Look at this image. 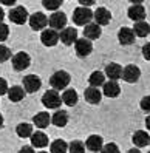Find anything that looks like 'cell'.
Returning <instances> with one entry per match:
<instances>
[{
    "label": "cell",
    "instance_id": "6da1fadb",
    "mask_svg": "<svg viewBox=\"0 0 150 153\" xmlns=\"http://www.w3.org/2000/svg\"><path fill=\"white\" fill-rule=\"evenodd\" d=\"M70 80H71V77H70V74L67 71L59 70L50 77V85L53 87V90H56V91L57 90H65L70 84Z\"/></svg>",
    "mask_w": 150,
    "mask_h": 153
},
{
    "label": "cell",
    "instance_id": "7a4b0ae2",
    "mask_svg": "<svg viewBox=\"0 0 150 153\" xmlns=\"http://www.w3.org/2000/svg\"><path fill=\"white\" fill-rule=\"evenodd\" d=\"M93 20V11L90 8H84V6H79L74 10L73 13V22L79 26H85Z\"/></svg>",
    "mask_w": 150,
    "mask_h": 153
},
{
    "label": "cell",
    "instance_id": "3957f363",
    "mask_svg": "<svg viewBox=\"0 0 150 153\" xmlns=\"http://www.w3.org/2000/svg\"><path fill=\"white\" fill-rule=\"evenodd\" d=\"M42 104L51 110H57L62 105V97L56 91V90H48V91L42 96Z\"/></svg>",
    "mask_w": 150,
    "mask_h": 153
},
{
    "label": "cell",
    "instance_id": "277c9868",
    "mask_svg": "<svg viewBox=\"0 0 150 153\" xmlns=\"http://www.w3.org/2000/svg\"><path fill=\"white\" fill-rule=\"evenodd\" d=\"M31 64V57L28 53H25V51H20V53H17V54L13 56V67L16 71H23L30 67Z\"/></svg>",
    "mask_w": 150,
    "mask_h": 153
},
{
    "label": "cell",
    "instance_id": "5b68a950",
    "mask_svg": "<svg viewBox=\"0 0 150 153\" xmlns=\"http://www.w3.org/2000/svg\"><path fill=\"white\" fill-rule=\"evenodd\" d=\"M10 20L16 25H23L26 20L30 19V16H28V11H26V8L23 6H16L13 8V10L10 11Z\"/></svg>",
    "mask_w": 150,
    "mask_h": 153
},
{
    "label": "cell",
    "instance_id": "8992f818",
    "mask_svg": "<svg viewBox=\"0 0 150 153\" xmlns=\"http://www.w3.org/2000/svg\"><path fill=\"white\" fill-rule=\"evenodd\" d=\"M22 84H23V90L26 93H36L42 85V80L36 74H28L22 79Z\"/></svg>",
    "mask_w": 150,
    "mask_h": 153
},
{
    "label": "cell",
    "instance_id": "52a82bcc",
    "mask_svg": "<svg viewBox=\"0 0 150 153\" xmlns=\"http://www.w3.org/2000/svg\"><path fill=\"white\" fill-rule=\"evenodd\" d=\"M74 48H76V54L79 57H87L91 54L93 51V43L88 40V39H77L74 42Z\"/></svg>",
    "mask_w": 150,
    "mask_h": 153
},
{
    "label": "cell",
    "instance_id": "ba28073f",
    "mask_svg": "<svg viewBox=\"0 0 150 153\" xmlns=\"http://www.w3.org/2000/svg\"><path fill=\"white\" fill-rule=\"evenodd\" d=\"M28 22H30L31 30H34V31L43 30L48 25V19H47V16L43 14V13H34V14H31Z\"/></svg>",
    "mask_w": 150,
    "mask_h": 153
},
{
    "label": "cell",
    "instance_id": "9c48e42d",
    "mask_svg": "<svg viewBox=\"0 0 150 153\" xmlns=\"http://www.w3.org/2000/svg\"><path fill=\"white\" fill-rule=\"evenodd\" d=\"M48 25L51 26V30H62V28H65V25H67V16L62 11H54V13L50 16Z\"/></svg>",
    "mask_w": 150,
    "mask_h": 153
},
{
    "label": "cell",
    "instance_id": "30bf717a",
    "mask_svg": "<svg viewBox=\"0 0 150 153\" xmlns=\"http://www.w3.org/2000/svg\"><path fill=\"white\" fill-rule=\"evenodd\" d=\"M139 77H141V70L136 65H127L124 70H122V79L128 84L138 82Z\"/></svg>",
    "mask_w": 150,
    "mask_h": 153
},
{
    "label": "cell",
    "instance_id": "8fae6325",
    "mask_svg": "<svg viewBox=\"0 0 150 153\" xmlns=\"http://www.w3.org/2000/svg\"><path fill=\"white\" fill-rule=\"evenodd\" d=\"M93 19L96 22V25L104 26V25H108L111 20V13L107 10V8H98L94 13H93Z\"/></svg>",
    "mask_w": 150,
    "mask_h": 153
},
{
    "label": "cell",
    "instance_id": "7c38bea8",
    "mask_svg": "<svg viewBox=\"0 0 150 153\" xmlns=\"http://www.w3.org/2000/svg\"><path fill=\"white\" fill-rule=\"evenodd\" d=\"M40 42L45 47H54L59 42V33L56 30H43L40 34Z\"/></svg>",
    "mask_w": 150,
    "mask_h": 153
},
{
    "label": "cell",
    "instance_id": "4fadbf2b",
    "mask_svg": "<svg viewBox=\"0 0 150 153\" xmlns=\"http://www.w3.org/2000/svg\"><path fill=\"white\" fill-rule=\"evenodd\" d=\"M135 33L131 28H128V26H122V28L119 30L118 33V40L121 45H131L135 42Z\"/></svg>",
    "mask_w": 150,
    "mask_h": 153
},
{
    "label": "cell",
    "instance_id": "5bb4252c",
    "mask_svg": "<svg viewBox=\"0 0 150 153\" xmlns=\"http://www.w3.org/2000/svg\"><path fill=\"white\" fill-rule=\"evenodd\" d=\"M102 93L107 97H118L121 93V87L118 84V80H108L102 85Z\"/></svg>",
    "mask_w": 150,
    "mask_h": 153
},
{
    "label": "cell",
    "instance_id": "9a60e30c",
    "mask_svg": "<svg viewBox=\"0 0 150 153\" xmlns=\"http://www.w3.org/2000/svg\"><path fill=\"white\" fill-rule=\"evenodd\" d=\"M128 19H131L133 22H141L146 19V10L143 5H131L127 11Z\"/></svg>",
    "mask_w": 150,
    "mask_h": 153
},
{
    "label": "cell",
    "instance_id": "2e32d148",
    "mask_svg": "<svg viewBox=\"0 0 150 153\" xmlns=\"http://www.w3.org/2000/svg\"><path fill=\"white\" fill-rule=\"evenodd\" d=\"M104 74L107 76L110 80H118L122 77V67L119 64H114V62H111V64H108L107 67H105V71Z\"/></svg>",
    "mask_w": 150,
    "mask_h": 153
},
{
    "label": "cell",
    "instance_id": "e0dca14e",
    "mask_svg": "<svg viewBox=\"0 0 150 153\" xmlns=\"http://www.w3.org/2000/svg\"><path fill=\"white\" fill-rule=\"evenodd\" d=\"M104 146V139L99 136V134H91L88 136V139L85 141V149L90 152H101Z\"/></svg>",
    "mask_w": 150,
    "mask_h": 153
},
{
    "label": "cell",
    "instance_id": "ac0fdd59",
    "mask_svg": "<svg viewBox=\"0 0 150 153\" xmlns=\"http://www.w3.org/2000/svg\"><path fill=\"white\" fill-rule=\"evenodd\" d=\"M84 96H85V101L88 104H93V105L99 104L101 99H102V93L99 91V88H96V87H88L85 90Z\"/></svg>",
    "mask_w": 150,
    "mask_h": 153
},
{
    "label": "cell",
    "instance_id": "d6986e66",
    "mask_svg": "<svg viewBox=\"0 0 150 153\" xmlns=\"http://www.w3.org/2000/svg\"><path fill=\"white\" fill-rule=\"evenodd\" d=\"M102 34V30L99 25L96 23H88L85 25V30H84V37L88 40H94V39H99Z\"/></svg>",
    "mask_w": 150,
    "mask_h": 153
},
{
    "label": "cell",
    "instance_id": "ffe728a7",
    "mask_svg": "<svg viewBox=\"0 0 150 153\" xmlns=\"http://www.w3.org/2000/svg\"><path fill=\"white\" fill-rule=\"evenodd\" d=\"M31 146L33 147H37V149H43L48 146V136L43 131L37 130L31 134Z\"/></svg>",
    "mask_w": 150,
    "mask_h": 153
},
{
    "label": "cell",
    "instance_id": "44dd1931",
    "mask_svg": "<svg viewBox=\"0 0 150 153\" xmlns=\"http://www.w3.org/2000/svg\"><path fill=\"white\" fill-rule=\"evenodd\" d=\"M59 40H62L65 45H71L77 40V30L74 28H64L59 34Z\"/></svg>",
    "mask_w": 150,
    "mask_h": 153
},
{
    "label": "cell",
    "instance_id": "7402d4cb",
    "mask_svg": "<svg viewBox=\"0 0 150 153\" xmlns=\"http://www.w3.org/2000/svg\"><path fill=\"white\" fill-rule=\"evenodd\" d=\"M8 99L11 102H20L22 99L25 97V90L23 87H19V85H13L11 88H8Z\"/></svg>",
    "mask_w": 150,
    "mask_h": 153
},
{
    "label": "cell",
    "instance_id": "603a6c76",
    "mask_svg": "<svg viewBox=\"0 0 150 153\" xmlns=\"http://www.w3.org/2000/svg\"><path fill=\"white\" fill-rule=\"evenodd\" d=\"M51 124L56 125V127H65L68 124V113L64 110H56V113L51 116Z\"/></svg>",
    "mask_w": 150,
    "mask_h": 153
},
{
    "label": "cell",
    "instance_id": "cb8c5ba5",
    "mask_svg": "<svg viewBox=\"0 0 150 153\" xmlns=\"http://www.w3.org/2000/svg\"><path fill=\"white\" fill-rule=\"evenodd\" d=\"M149 134L144 131V130H138V131H135L133 133V138H131V141H133V144L138 147V149H141V147H146L147 144H149Z\"/></svg>",
    "mask_w": 150,
    "mask_h": 153
},
{
    "label": "cell",
    "instance_id": "d4e9b609",
    "mask_svg": "<svg viewBox=\"0 0 150 153\" xmlns=\"http://www.w3.org/2000/svg\"><path fill=\"white\" fill-rule=\"evenodd\" d=\"M131 30H133L136 37H146V36H149V33H150V25L146 20L135 22V26Z\"/></svg>",
    "mask_w": 150,
    "mask_h": 153
},
{
    "label": "cell",
    "instance_id": "484cf974",
    "mask_svg": "<svg viewBox=\"0 0 150 153\" xmlns=\"http://www.w3.org/2000/svg\"><path fill=\"white\" fill-rule=\"evenodd\" d=\"M50 114L47 113V111H40V113H37L36 116L33 118V122H34V125H36L37 128H45V127H48L50 125Z\"/></svg>",
    "mask_w": 150,
    "mask_h": 153
},
{
    "label": "cell",
    "instance_id": "4316f807",
    "mask_svg": "<svg viewBox=\"0 0 150 153\" xmlns=\"http://www.w3.org/2000/svg\"><path fill=\"white\" fill-rule=\"evenodd\" d=\"M60 97H62V102L67 104V105H70V107H73V105L77 104V93H76V90H74V88H68V90H65Z\"/></svg>",
    "mask_w": 150,
    "mask_h": 153
},
{
    "label": "cell",
    "instance_id": "83f0119b",
    "mask_svg": "<svg viewBox=\"0 0 150 153\" xmlns=\"http://www.w3.org/2000/svg\"><path fill=\"white\" fill-rule=\"evenodd\" d=\"M16 133H17V136L19 138H31V134L34 133L33 131V125L31 124H28V122H22V124H19L16 127Z\"/></svg>",
    "mask_w": 150,
    "mask_h": 153
},
{
    "label": "cell",
    "instance_id": "f1b7e54d",
    "mask_svg": "<svg viewBox=\"0 0 150 153\" xmlns=\"http://www.w3.org/2000/svg\"><path fill=\"white\" fill-rule=\"evenodd\" d=\"M88 82H90V87L99 88L101 85L105 84V74L102 73V71H93V73L90 74V77H88Z\"/></svg>",
    "mask_w": 150,
    "mask_h": 153
},
{
    "label": "cell",
    "instance_id": "f546056e",
    "mask_svg": "<svg viewBox=\"0 0 150 153\" xmlns=\"http://www.w3.org/2000/svg\"><path fill=\"white\" fill-rule=\"evenodd\" d=\"M51 153H67L68 152V144L64 139H56L51 142V147H50Z\"/></svg>",
    "mask_w": 150,
    "mask_h": 153
},
{
    "label": "cell",
    "instance_id": "4dcf8cb0",
    "mask_svg": "<svg viewBox=\"0 0 150 153\" xmlns=\"http://www.w3.org/2000/svg\"><path fill=\"white\" fill-rule=\"evenodd\" d=\"M70 153H85V144L82 141H73L68 144Z\"/></svg>",
    "mask_w": 150,
    "mask_h": 153
},
{
    "label": "cell",
    "instance_id": "1f68e13d",
    "mask_svg": "<svg viewBox=\"0 0 150 153\" xmlns=\"http://www.w3.org/2000/svg\"><path fill=\"white\" fill-rule=\"evenodd\" d=\"M42 5L50 11H57L62 6V0H42Z\"/></svg>",
    "mask_w": 150,
    "mask_h": 153
},
{
    "label": "cell",
    "instance_id": "d6a6232c",
    "mask_svg": "<svg viewBox=\"0 0 150 153\" xmlns=\"http://www.w3.org/2000/svg\"><path fill=\"white\" fill-rule=\"evenodd\" d=\"M10 59H11V50L0 43V64H2V62L10 60Z\"/></svg>",
    "mask_w": 150,
    "mask_h": 153
},
{
    "label": "cell",
    "instance_id": "836d02e7",
    "mask_svg": "<svg viewBox=\"0 0 150 153\" xmlns=\"http://www.w3.org/2000/svg\"><path fill=\"white\" fill-rule=\"evenodd\" d=\"M101 153H121V152H119V147L114 142H108L105 146H102Z\"/></svg>",
    "mask_w": 150,
    "mask_h": 153
},
{
    "label": "cell",
    "instance_id": "e575fe53",
    "mask_svg": "<svg viewBox=\"0 0 150 153\" xmlns=\"http://www.w3.org/2000/svg\"><path fill=\"white\" fill-rule=\"evenodd\" d=\"M139 105H141V110L150 114V96H144L143 99H141Z\"/></svg>",
    "mask_w": 150,
    "mask_h": 153
},
{
    "label": "cell",
    "instance_id": "d590c367",
    "mask_svg": "<svg viewBox=\"0 0 150 153\" xmlns=\"http://www.w3.org/2000/svg\"><path fill=\"white\" fill-rule=\"evenodd\" d=\"M8 36H10V28H8V25L0 23V42L6 40Z\"/></svg>",
    "mask_w": 150,
    "mask_h": 153
},
{
    "label": "cell",
    "instance_id": "8d00e7d4",
    "mask_svg": "<svg viewBox=\"0 0 150 153\" xmlns=\"http://www.w3.org/2000/svg\"><path fill=\"white\" fill-rule=\"evenodd\" d=\"M8 93V84H6V80L0 77V96H3Z\"/></svg>",
    "mask_w": 150,
    "mask_h": 153
},
{
    "label": "cell",
    "instance_id": "74e56055",
    "mask_svg": "<svg viewBox=\"0 0 150 153\" xmlns=\"http://www.w3.org/2000/svg\"><path fill=\"white\" fill-rule=\"evenodd\" d=\"M143 54H144V59L150 60V42L146 43L144 47H143Z\"/></svg>",
    "mask_w": 150,
    "mask_h": 153
},
{
    "label": "cell",
    "instance_id": "f35d334b",
    "mask_svg": "<svg viewBox=\"0 0 150 153\" xmlns=\"http://www.w3.org/2000/svg\"><path fill=\"white\" fill-rule=\"evenodd\" d=\"M19 153H34V149H33V146H23L19 150Z\"/></svg>",
    "mask_w": 150,
    "mask_h": 153
},
{
    "label": "cell",
    "instance_id": "ab89813d",
    "mask_svg": "<svg viewBox=\"0 0 150 153\" xmlns=\"http://www.w3.org/2000/svg\"><path fill=\"white\" fill-rule=\"evenodd\" d=\"M79 3H81L84 8H90L91 5H94V0H79Z\"/></svg>",
    "mask_w": 150,
    "mask_h": 153
},
{
    "label": "cell",
    "instance_id": "60d3db41",
    "mask_svg": "<svg viewBox=\"0 0 150 153\" xmlns=\"http://www.w3.org/2000/svg\"><path fill=\"white\" fill-rule=\"evenodd\" d=\"M16 2H17V0H0V3H2V5H8V6L14 5Z\"/></svg>",
    "mask_w": 150,
    "mask_h": 153
},
{
    "label": "cell",
    "instance_id": "b9f144b4",
    "mask_svg": "<svg viewBox=\"0 0 150 153\" xmlns=\"http://www.w3.org/2000/svg\"><path fill=\"white\" fill-rule=\"evenodd\" d=\"M3 19H5V11L0 8V23H3Z\"/></svg>",
    "mask_w": 150,
    "mask_h": 153
},
{
    "label": "cell",
    "instance_id": "7bdbcfd3",
    "mask_svg": "<svg viewBox=\"0 0 150 153\" xmlns=\"http://www.w3.org/2000/svg\"><path fill=\"white\" fill-rule=\"evenodd\" d=\"M128 2H130V3H133V5H141V3L144 2V0H128Z\"/></svg>",
    "mask_w": 150,
    "mask_h": 153
},
{
    "label": "cell",
    "instance_id": "ee69618b",
    "mask_svg": "<svg viewBox=\"0 0 150 153\" xmlns=\"http://www.w3.org/2000/svg\"><path fill=\"white\" fill-rule=\"evenodd\" d=\"M146 127L150 130V116H147V118H146Z\"/></svg>",
    "mask_w": 150,
    "mask_h": 153
},
{
    "label": "cell",
    "instance_id": "f6af8a7d",
    "mask_svg": "<svg viewBox=\"0 0 150 153\" xmlns=\"http://www.w3.org/2000/svg\"><path fill=\"white\" fill-rule=\"evenodd\" d=\"M127 153H141V152H139V149H136V147H135V149H130Z\"/></svg>",
    "mask_w": 150,
    "mask_h": 153
},
{
    "label": "cell",
    "instance_id": "bcb514c9",
    "mask_svg": "<svg viewBox=\"0 0 150 153\" xmlns=\"http://www.w3.org/2000/svg\"><path fill=\"white\" fill-rule=\"evenodd\" d=\"M2 127H3V116L0 114V128H2Z\"/></svg>",
    "mask_w": 150,
    "mask_h": 153
},
{
    "label": "cell",
    "instance_id": "7dc6e473",
    "mask_svg": "<svg viewBox=\"0 0 150 153\" xmlns=\"http://www.w3.org/2000/svg\"><path fill=\"white\" fill-rule=\"evenodd\" d=\"M39 153H47V152H39Z\"/></svg>",
    "mask_w": 150,
    "mask_h": 153
},
{
    "label": "cell",
    "instance_id": "c3c4849f",
    "mask_svg": "<svg viewBox=\"0 0 150 153\" xmlns=\"http://www.w3.org/2000/svg\"><path fill=\"white\" fill-rule=\"evenodd\" d=\"M149 144H150V139H149Z\"/></svg>",
    "mask_w": 150,
    "mask_h": 153
},
{
    "label": "cell",
    "instance_id": "681fc988",
    "mask_svg": "<svg viewBox=\"0 0 150 153\" xmlns=\"http://www.w3.org/2000/svg\"><path fill=\"white\" fill-rule=\"evenodd\" d=\"M149 153H150V152H149Z\"/></svg>",
    "mask_w": 150,
    "mask_h": 153
}]
</instances>
